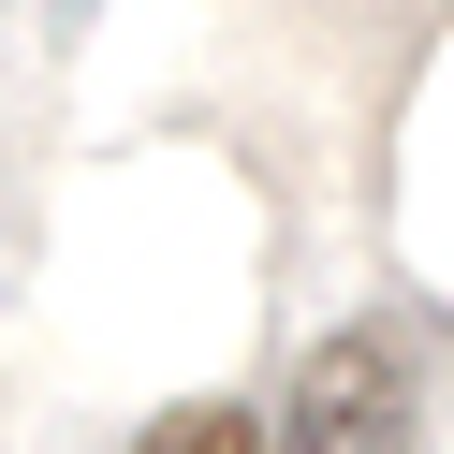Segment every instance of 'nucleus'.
Instances as JSON below:
<instances>
[{
	"label": "nucleus",
	"mask_w": 454,
	"mask_h": 454,
	"mask_svg": "<svg viewBox=\"0 0 454 454\" xmlns=\"http://www.w3.org/2000/svg\"><path fill=\"white\" fill-rule=\"evenodd\" d=\"M147 454H264V440H249V411L191 395V411H161V425H147Z\"/></svg>",
	"instance_id": "obj_2"
},
{
	"label": "nucleus",
	"mask_w": 454,
	"mask_h": 454,
	"mask_svg": "<svg viewBox=\"0 0 454 454\" xmlns=\"http://www.w3.org/2000/svg\"><path fill=\"white\" fill-rule=\"evenodd\" d=\"M278 454H411V366L395 337H323L294 366V411H278Z\"/></svg>",
	"instance_id": "obj_1"
}]
</instances>
